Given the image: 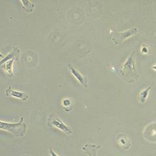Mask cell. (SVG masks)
<instances>
[{
    "instance_id": "4",
    "label": "cell",
    "mask_w": 156,
    "mask_h": 156,
    "mask_svg": "<svg viewBox=\"0 0 156 156\" xmlns=\"http://www.w3.org/2000/svg\"><path fill=\"white\" fill-rule=\"evenodd\" d=\"M48 125L50 127H55L63 131L66 135H70L72 133V129L70 127L66 125L59 118L52 115L48 116Z\"/></svg>"
},
{
    "instance_id": "10",
    "label": "cell",
    "mask_w": 156,
    "mask_h": 156,
    "mask_svg": "<svg viewBox=\"0 0 156 156\" xmlns=\"http://www.w3.org/2000/svg\"><path fill=\"white\" fill-rule=\"evenodd\" d=\"M14 58H12V59L8 61L7 62H5L4 64L2 65L1 66L2 68H4L5 71H7L9 75L11 76V77H14L13 74V71H12V64H13V61H14Z\"/></svg>"
},
{
    "instance_id": "9",
    "label": "cell",
    "mask_w": 156,
    "mask_h": 156,
    "mask_svg": "<svg viewBox=\"0 0 156 156\" xmlns=\"http://www.w3.org/2000/svg\"><path fill=\"white\" fill-rule=\"evenodd\" d=\"M20 53V49L17 47H14L12 51L9 53V54L6 56H5L4 57L2 58V61H1V65L4 64L5 62H7L8 61H10L12 59L16 56H17L18 55V53Z\"/></svg>"
},
{
    "instance_id": "12",
    "label": "cell",
    "mask_w": 156,
    "mask_h": 156,
    "mask_svg": "<svg viewBox=\"0 0 156 156\" xmlns=\"http://www.w3.org/2000/svg\"><path fill=\"white\" fill-rule=\"evenodd\" d=\"M22 3H23V6H26V5H27V7H26V11H29V12H32L34 7H35V5H34L33 3H32V4L31 5H27L26 1H22Z\"/></svg>"
},
{
    "instance_id": "1",
    "label": "cell",
    "mask_w": 156,
    "mask_h": 156,
    "mask_svg": "<svg viewBox=\"0 0 156 156\" xmlns=\"http://www.w3.org/2000/svg\"><path fill=\"white\" fill-rule=\"evenodd\" d=\"M119 72L121 77L129 83H134L136 79H138L139 76L135 72L134 52L131 53L126 61L121 65Z\"/></svg>"
},
{
    "instance_id": "7",
    "label": "cell",
    "mask_w": 156,
    "mask_h": 156,
    "mask_svg": "<svg viewBox=\"0 0 156 156\" xmlns=\"http://www.w3.org/2000/svg\"><path fill=\"white\" fill-rule=\"evenodd\" d=\"M101 148L100 146L92 144H86L82 147V150L88 156H97V150Z\"/></svg>"
},
{
    "instance_id": "13",
    "label": "cell",
    "mask_w": 156,
    "mask_h": 156,
    "mask_svg": "<svg viewBox=\"0 0 156 156\" xmlns=\"http://www.w3.org/2000/svg\"><path fill=\"white\" fill-rule=\"evenodd\" d=\"M62 105H63V106H64L65 107H68V106H70L71 105V101H70V100L66 99V100H65L64 101H63Z\"/></svg>"
},
{
    "instance_id": "14",
    "label": "cell",
    "mask_w": 156,
    "mask_h": 156,
    "mask_svg": "<svg viewBox=\"0 0 156 156\" xmlns=\"http://www.w3.org/2000/svg\"><path fill=\"white\" fill-rule=\"evenodd\" d=\"M50 154L51 156H58V155H57L54 152H53V150L51 149V148H50Z\"/></svg>"
},
{
    "instance_id": "11",
    "label": "cell",
    "mask_w": 156,
    "mask_h": 156,
    "mask_svg": "<svg viewBox=\"0 0 156 156\" xmlns=\"http://www.w3.org/2000/svg\"><path fill=\"white\" fill-rule=\"evenodd\" d=\"M150 89V86H149L147 89H146L145 90H143L140 92V96H139V100H140V102L143 103V102L145 101L146 98H147L148 95V91H149Z\"/></svg>"
},
{
    "instance_id": "2",
    "label": "cell",
    "mask_w": 156,
    "mask_h": 156,
    "mask_svg": "<svg viewBox=\"0 0 156 156\" xmlns=\"http://www.w3.org/2000/svg\"><path fill=\"white\" fill-rule=\"evenodd\" d=\"M0 128L9 131L16 136H23L26 132L27 126L24 121V116H22L17 123L4 122L2 121L0 122Z\"/></svg>"
},
{
    "instance_id": "8",
    "label": "cell",
    "mask_w": 156,
    "mask_h": 156,
    "mask_svg": "<svg viewBox=\"0 0 156 156\" xmlns=\"http://www.w3.org/2000/svg\"><path fill=\"white\" fill-rule=\"evenodd\" d=\"M116 140L119 142V144L122 146V147L125 149H128L129 148L130 146V143H129V140L127 136L124 135V134H119L116 137Z\"/></svg>"
},
{
    "instance_id": "3",
    "label": "cell",
    "mask_w": 156,
    "mask_h": 156,
    "mask_svg": "<svg viewBox=\"0 0 156 156\" xmlns=\"http://www.w3.org/2000/svg\"><path fill=\"white\" fill-rule=\"evenodd\" d=\"M138 33V29L136 27H132L128 30L123 32H111V41L115 44L119 45L126 38L131 36L135 35Z\"/></svg>"
},
{
    "instance_id": "6",
    "label": "cell",
    "mask_w": 156,
    "mask_h": 156,
    "mask_svg": "<svg viewBox=\"0 0 156 156\" xmlns=\"http://www.w3.org/2000/svg\"><path fill=\"white\" fill-rule=\"evenodd\" d=\"M68 68H69V70H70L72 74L74 76L76 80L79 81L80 83L85 87H87V84H88V80L87 78L81 74L79 71H77L76 68L73 67L70 64L68 65Z\"/></svg>"
},
{
    "instance_id": "5",
    "label": "cell",
    "mask_w": 156,
    "mask_h": 156,
    "mask_svg": "<svg viewBox=\"0 0 156 156\" xmlns=\"http://www.w3.org/2000/svg\"><path fill=\"white\" fill-rule=\"evenodd\" d=\"M6 95L8 97H14L18 98L22 101H25L28 99L29 95L26 93L19 92L17 90H14L11 89V87H8L6 89Z\"/></svg>"
}]
</instances>
